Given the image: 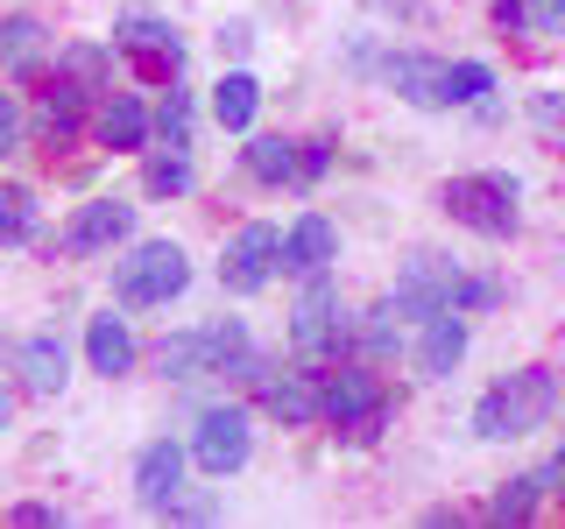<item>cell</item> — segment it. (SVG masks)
<instances>
[{
    "mask_svg": "<svg viewBox=\"0 0 565 529\" xmlns=\"http://www.w3.org/2000/svg\"><path fill=\"white\" fill-rule=\"evenodd\" d=\"M85 360H93V375H106V381L128 375V367H135V332L120 325L114 311L93 317V325H85Z\"/></svg>",
    "mask_w": 565,
    "mask_h": 529,
    "instance_id": "cell-16",
    "label": "cell"
},
{
    "mask_svg": "<svg viewBox=\"0 0 565 529\" xmlns=\"http://www.w3.org/2000/svg\"><path fill=\"white\" fill-rule=\"evenodd\" d=\"M552 410H558V381L544 375V367H523V375L494 381L488 396L473 402V431H481L488 445H502V438H530Z\"/></svg>",
    "mask_w": 565,
    "mask_h": 529,
    "instance_id": "cell-1",
    "label": "cell"
},
{
    "mask_svg": "<svg viewBox=\"0 0 565 529\" xmlns=\"http://www.w3.org/2000/svg\"><path fill=\"white\" fill-rule=\"evenodd\" d=\"M0 431H8V402H0Z\"/></svg>",
    "mask_w": 565,
    "mask_h": 529,
    "instance_id": "cell-39",
    "label": "cell"
},
{
    "mask_svg": "<svg viewBox=\"0 0 565 529\" xmlns=\"http://www.w3.org/2000/svg\"><path fill=\"white\" fill-rule=\"evenodd\" d=\"M262 410L290 423V431H305V423L326 417V388H318V375H262Z\"/></svg>",
    "mask_w": 565,
    "mask_h": 529,
    "instance_id": "cell-13",
    "label": "cell"
},
{
    "mask_svg": "<svg viewBox=\"0 0 565 529\" xmlns=\"http://www.w3.org/2000/svg\"><path fill=\"white\" fill-rule=\"evenodd\" d=\"M332 261H340V234H332L326 212H305V219L282 234V269L290 276H326Z\"/></svg>",
    "mask_w": 565,
    "mask_h": 529,
    "instance_id": "cell-12",
    "label": "cell"
},
{
    "mask_svg": "<svg viewBox=\"0 0 565 529\" xmlns=\"http://www.w3.org/2000/svg\"><path fill=\"white\" fill-rule=\"evenodd\" d=\"M494 22H502V29H523L530 22V0H494Z\"/></svg>",
    "mask_w": 565,
    "mask_h": 529,
    "instance_id": "cell-35",
    "label": "cell"
},
{
    "mask_svg": "<svg viewBox=\"0 0 565 529\" xmlns=\"http://www.w3.org/2000/svg\"><path fill=\"white\" fill-rule=\"evenodd\" d=\"M184 282H191V261H184L177 240H141L128 261H114V296L128 311L170 304V296H184Z\"/></svg>",
    "mask_w": 565,
    "mask_h": 529,
    "instance_id": "cell-2",
    "label": "cell"
},
{
    "mask_svg": "<svg viewBox=\"0 0 565 529\" xmlns=\"http://www.w3.org/2000/svg\"><path fill=\"white\" fill-rule=\"evenodd\" d=\"M247 170H255L262 184H297V141L255 134V141H247Z\"/></svg>",
    "mask_w": 565,
    "mask_h": 529,
    "instance_id": "cell-22",
    "label": "cell"
},
{
    "mask_svg": "<svg viewBox=\"0 0 565 529\" xmlns=\"http://www.w3.org/2000/svg\"><path fill=\"white\" fill-rule=\"evenodd\" d=\"M14 522H22V529H43V522H57V508H43V501H22V508H14Z\"/></svg>",
    "mask_w": 565,
    "mask_h": 529,
    "instance_id": "cell-36",
    "label": "cell"
},
{
    "mask_svg": "<svg viewBox=\"0 0 565 529\" xmlns=\"http://www.w3.org/2000/svg\"><path fill=\"white\" fill-rule=\"evenodd\" d=\"M247 43H255V29H247V22H226L220 29V50H247Z\"/></svg>",
    "mask_w": 565,
    "mask_h": 529,
    "instance_id": "cell-37",
    "label": "cell"
},
{
    "mask_svg": "<svg viewBox=\"0 0 565 529\" xmlns=\"http://www.w3.org/2000/svg\"><path fill=\"white\" fill-rule=\"evenodd\" d=\"M14 149H22V106L0 93V155H14Z\"/></svg>",
    "mask_w": 565,
    "mask_h": 529,
    "instance_id": "cell-32",
    "label": "cell"
},
{
    "mask_svg": "<svg viewBox=\"0 0 565 529\" xmlns=\"http://www.w3.org/2000/svg\"><path fill=\"white\" fill-rule=\"evenodd\" d=\"M135 494H141V508H163L184 494V445H170V438H156V445H141L135 458Z\"/></svg>",
    "mask_w": 565,
    "mask_h": 529,
    "instance_id": "cell-11",
    "label": "cell"
},
{
    "mask_svg": "<svg viewBox=\"0 0 565 529\" xmlns=\"http://www.w3.org/2000/svg\"><path fill=\"white\" fill-rule=\"evenodd\" d=\"M255 106H262V85L247 78V71H226V78L212 85V120H220L226 134H247V128H255Z\"/></svg>",
    "mask_w": 565,
    "mask_h": 529,
    "instance_id": "cell-17",
    "label": "cell"
},
{
    "mask_svg": "<svg viewBox=\"0 0 565 529\" xmlns=\"http://www.w3.org/2000/svg\"><path fill=\"white\" fill-rule=\"evenodd\" d=\"M326 163H332V141H297V184L326 176Z\"/></svg>",
    "mask_w": 565,
    "mask_h": 529,
    "instance_id": "cell-30",
    "label": "cell"
},
{
    "mask_svg": "<svg viewBox=\"0 0 565 529\" xmlns=\"http://www.w3.org/2000/svg\"><path fill=\"white\" fill-rule=\"evenodd\" d=\"M537 481H544V494H552V487L565 494V452H558V458H552V466H544V473H537Z\"/></svg>",
    "mask_w": 565,
    "mask_h": 529,
    "instance_id": "cell-38",
    "label": "cell"
},
{
    "mask_svg": "<svg viewBox=\"0 0 565 529\" xmlns=\"http://www.w3.org/2000/svg\"><path fill=\"white\" fill-rule=\"evenodd\" d=\"M530 114H537L544 134H565V93H537V99H530Z\"/></svg>",
    "mask_w": 565,
    "mask_h": 529,
    "instance_id": "cell-31",
    "label": "cell"
},
{
    "mask_svg": "<svg viewBox=\"0 0 565 529\" xmlns=\"http://www.w3.org/2000/svg\"><path fill=\"white\" fill-rule=\"evenodd\" d=\"M99 141L106 149H141V141H149V106L135 93H114L99 106Z\"/></svg>",
    "mask_w": 565,
    "mask_h": 529,
    "instance_id": "cell-19",
    "label": "cell"
},
{
    "mask_svg": "<svg viewBox=\"0 0 565 529\" xmlns=\"http://www.w3.org/2000/svg\"><path fill=\"white\" fill-rule=\"evenodd\" d=\"M494 296H502V290H494L488 276H459V290H452V311H488Z\"/></svg>",
    "mask_w": 565,
    "mask_h": 529,
    "instance_id": "cell-29",
    "label": "cell"
},
{
    "mask_svg": "<svg viewBox=\"0 0 565 529\" xmlns=\"http://www.w3.org/2000/svg\"><path fill=\"white\" fill-rule=\"evenodd\" d=\"M64 339L57 332H35V339L22 346V381H29V396H57L64 388Z\"/></svg>",
    "mask_w": 565,
    "mask_h": 529,
    "instance_id": "cell-20",
    "label": "cell"
},
{
    "mask_svg": "<svg viewBox=\"0 0 565 529\" xmlns=\"http://www.w3.org/2000/svg\"><path fill=\"white\" fill-rule=\"evenodd\" d=\"M163 516H170V522H212V516H220V501H184V494H177Z\"/></svg>",
    "mask_w": 565,
    "mask_h": 529,
    "instance_id": "cell-33",
    "label": "cell"
},
{
    "mask_svg": "<svg viewBox=\"0 0 565 529\" xmlns=\"http://www.w3.org/2000/svg\"><path fill=\"white\" fill-rule=\"evenodd\" d=\"M452 290H459V261L446 255H411V269H403L396 282V317H438V311H452Z\"/></svg>",
    "mask_w": 565,
    "mask_h": 529,
    "instance_id": "cell-9",
    "label": "cell"
},
{
    "mask_svg": "<svg viewBox=\"0 0 565 529\" xmlns=\"http://www.w3.org/2000/svg\"><path fill=\"white\" fill-rule=\"evenodd\" d=\"M388 85H396V99H411V106H446V64L424 57V50L388 57Z\"/></svg>",
    "mask_w": 565,
    "mask_h": 529,
    "instance_id": "cell-15",
    "label": "cell"
},
{
    "mask_svg": "<svg viewBox=\"0 0 565 529\" xmlns=\"http://www.w3.org/2000/svg\"><path fill=\"white\" fill-rule=\"evenodd\" d=\"M290 346L305 353V360H326V353L347 346V317H340V282L326 276H305V296H297L290 311Z\"/></svg>",
    "mask_w": 565,
    "mask_h": 529,
    "instance_id": "cell-5",
    "label": "cell"
},
{
    "mask_svg": "<svg viewBox=\"0 0 565 529\" xmlns=\"http://www.w3.org/2000/svg\"><path fill=\"white\" fill-rule=\"evenodd\" d=\"M247 452H255V423H247V410H234V402L205 410L199 431H191V458H199V473H212V481L241 473Z\"/></svg>",
    "mask_w": 565,
    "mask_h": 529,
    "instance_id": "cell-7",
    "label": "cell"
},
{
    "mask_svg": "<svg viewBox=\"0 0 565 529\" xmlns=\"http://www.w3.org/2000/svg\"><path fill=\"white\" fill-rule=\"evenodd\" d=\"M438 198H446V212L467 226V234H481V240H509V234H516V176L473 170V176H452Z\"/></svg>",
    "mask_w": 565,
    "mask_h": 529,
    "instance_id": "cell-3",
    "label": "cell"
},
{
    "mask_svg": "<svg viewBox=\"0 0 565 529\" xmlns=\"http://www.w3.org/2000/svg\"><path fill=\"white\" fill-rule=\"evenodd\" d=\"M114 50H120V57H135V71L149 85H177V71H184L177 29L163 22V14H120V22H114Z\"/></svg>",
    "mask_w": 565,
    "mask_h": 529,
    "instance_id": "cell-6",
    "label": "cell"
},
{
    "mask_svg": "<svg viewBox=\"0 0 565 529\" xmlns=\"http://www.w3.org/2000/svg\"><path fill=\"white\" fill-rule=\"evenodd\" d=\"M537 494H544V481H537V473H523V481H509V487L488 494V516L494 522H530V516H537Z\"/></svg>",
    "mask_w": 565,
    "mask_h": 529,
    "instance_id": "cell-24",
    "label": "cell"
},
{
    "mask_svg": "<svg viewBox=\"0 0 565 529\" xmlns=\"http://www.w3.org/2000/svg\"><path fill=\"white\" fill-rule=\"evenodd\" d=\"M156 134H163L170 149H191V93H184V85H170L163 114H156Z\"/></svg>",
    "mask_w": 565,
    "mask_h": 529,
    "instance_id": "cell-27",
    "label": "cell"
},
{
    "mask_svg": "<svg viewBox=\"0 0 565 529\" xmlns=\"http://www.w3.org/2000/svg\"><path fill=\"white\" fill-rule=\"evenodd\" d=\"M156 367H163L170 381H199V375H212V332L199 325V332H170L163 346H156Z\"/></svg>",
    "mask_w": 565,
    "mask_h": 529,
    "instance_id": "cell-18",
    "label": "cell"
},
{
    "mask_svg": "<svg viewBox=\"0 0 565 529\" xmlns=\"http://www.w3.org/2000/svg\"><path fill=\"white\" fill-rule=\"evenodd\" d=\"M35 234V198L22 184H0V247H22Z\"/></svg>",
    "mask_w": 565,
    "mask_h": 529,
    "instance_id": "cell-25",
    "label": "cell"
},
{
    "mask_svg": "<svg viewBox=\"0 0 565 529\" xmlns=\"http://www.w3.org/2000/svg\"><path fill=\"white\" fill-rule=\"evenodd\" d=\"M282 269V234L276 226H241L234 240H226V261H220V282L234 296H255V290H269V276Z\"/></svg>",
    "mask_w": 565,
    "mask_h": 529,
    "instance_id": "cell-8",
    "label": "cell"
},
{
    "mask_svg": "<svg viewBox=\"0 0 565 529\" xmlns=\"http://www.w3.org/2000/svg\"><path fill=\"white\" fill-rule=\"evenodd\" d=\"M78 120H85V93H78L71 78H57V85L43 93V134H50V141L64 149V141L78 134Z\"/></svg>",
    "mask_w": 565,
    "mask_h": 529,
    "instance_id": "cell-21",
    "label": "cell"
},
{
    "mask_svg": "<svg viewBox=\"0 0 565 529\" xmlns=\"http://www.w3.org/2000/svg\"><path fill=\"white\" fill-rule=\"evenodd\" d=\"M35 57H43V22H35V14H8V22H0V64L29 71Z\"/></svg>",
    "mask_w": 565,
    "mask_h": 529,
    "instance_id": "cell-23",
    "label": "cell"
},
{
    "mask_svg": "<svg viewBox=\"0 0 565 529\" xmlns=\"http://www.w3.org/2000/svg\"><path fill=\"white\" fill-rule=\"evenodd\" d=\"M530 22L544 35H565V0H530Z\"/></svg>",
    "mask_w": 565,
    "mask_h": 529,
    "instance_id": "cell-34",
    "label": "cell"
},
{
    "mask_svg": "<svg viewBox=\"0 0 565 529\" xmlns=\"http://www.w3.org/2000/svg\"><path fill=\"white\" fill-rule=\"evenodd\" d=\"M128 234H135V205H120V198H93V205L71 212V226H64V255H106V247H120Z\"/></svg>",
    "mask_w": 565,
    "mask_h": 529,
    "instance_id": "cell-10",
    "label": "cell"
},
{
    "mask_svg": "<svg viewBox=\"0 0 565 529\" xmlns=\"http://www.w3.org/2000/svg\"><path fill=\"white\" fill-rule=\"evenodd\" d=\"M149 191H156V198H177V191H191L184 149H170V155H156V163H149Z\"/></svg>",
    "mask_w": 565,
    "mask_h": 529,
    "instance_id": "cell-28",
    "label": "cell"
},
{
    "mask_svg": "<svg viewBox=\"0 0 565 529\" xmlns=\"http://www.w3.org/2000/svg\"><path fill=\"white\" fill-rule=\"evenodd\" d=\"M318 388H326V423H340L347 438H382L388 388H382L375 367H340V375H326Z\"/></svg>",
    "mask_w": 565,
    "mask_h": 529,
    "instance_id": "cell-4",
    "label": "cell"
},
{
    "mask_svg": "<svg viewBox=\"0 0 565 529\" xmlns=\"http://www.w3.org/2000/svg\"><path fill=\"white\" fill-rule=\"evenodd\" d=\"M494 93V71L488 64H446V106H473V99H488Z\"/></svg>",
    "mask_w": 565,
    "mask_h": 529,
    "instance_id": "cell-26",
    "label": "cell"
},
{
    "mask_svg": "<svg viewBox=\"0 0 565 529\" xmlns=\"http://www.w3.org/2000/svg\"><path fill=\"white\" fill-rule=\"evenodd\" d=\"M459 360H467V311H438V317H424L417 367H424V375H452Z\"/></svg>",
    "mask_w": 565,
    "mask_h": 529,
    "instance_id": "cell-14",
    "label": "cell"
}]
</instances>
